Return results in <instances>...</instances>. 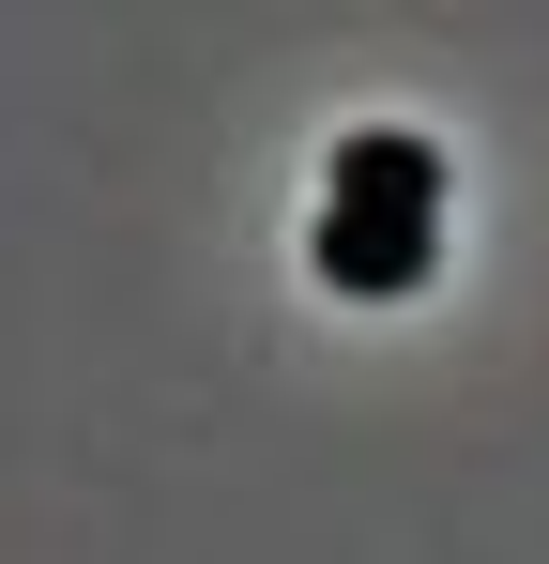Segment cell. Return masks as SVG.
Instances as JSON below:
<instances>
[{
	"instance_id": "6da1fadb",
	"label": "cell",
	"mask_w": 549,
	"mask_h": 564,
	"mask_svg": "<svg viewBox=\"0 0 549 564\" xmlns=\"http://www.w3.org/2000/svg\"><path fill=\"white\" fill-rule=\"evenodd\" d=\"M428 260H443V229H428V214H321V290H352V305L428 290Z\"/></svg>"
},
{
	"instance_id": "7a4b0ae2",
	"label": "cell",
	"mask_w": 549,
	"mask_h": 564,
	"mask_svg": "<svg viewBox=\"0 0 549 564\" xmlns=\"http://www.w3.org/2000/svg\"><path fill=\"white\" fill-rule=\"evenodd\" d=\"M336 214H443V153H428V138H397V122L336 138Z\"/></svg>"
}]
</instances>
